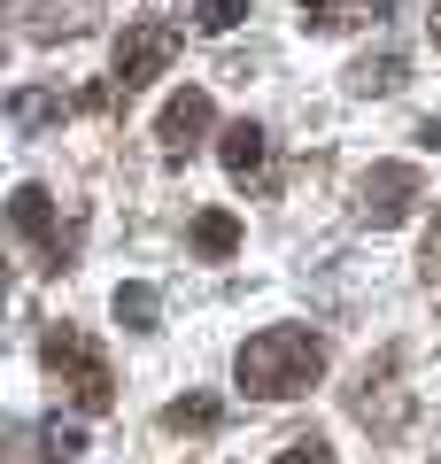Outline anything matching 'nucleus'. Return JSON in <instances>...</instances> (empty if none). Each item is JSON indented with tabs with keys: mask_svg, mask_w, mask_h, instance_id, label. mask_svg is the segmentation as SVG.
I'll use <instances>...</instances> for the list:
<instances>
[{
	"mask_svg": "<svg viewBox=\"0 0 441 464\" xmlns=\"http://www.w3.org/2000/svg\"><path fill=\"white\" fill-rule=\"evenodd\" d=\"M240 387L248 395H263V402H287V395H302V387L326 372V333H310V325H271V333H256V341L240 348Z\"/></svg>",
	"mask_w": 441,
	"mask_h": 464,
	"instance_id": "nucleus-1",
	"label": "nucleus"
},
{
	"mask_svg": "<svg viewBox=\"0 0 441 464\" xmlns=\"http://www.w3.org/2000/svg\"><path fill=\"white\" fill-rule=\"evenodd\" d=\"M39 356H47V372L70 387V402H78L85 418H101V411H116V372H109V356H101L93 341H85L78 325H47V341H39Z\"/></svg>",
	"mask_w": 441,
	"mask_h": 464,
	"instance_id": "nucleus-2",
	"label": "nucleus"
},
{
	"mask_svg": "<svg viewBox=\"0 0 441 464\" xmlns=\"http://www.w3.org/2000/svg\"><path fill=\"white\" fill-rule=\"evenodd\" d=\"M171 63H179V32L171 24H124V39H116V93L155 85Z\"/></svg>",
	"mask_w": 441,
	"mask_h": 464,
	"instance_id": "nucleus-3",
	"label": "nucleus"
},
{
	"mask_svg": "<svg viewBox=\"0 0 441 464\" xmlns=\"http://www.w3.org/2000/svg\"><path fill=\"white\" fill-rule=\"evenodd\" d=\"M410 201H418V170H410V163H379L372 179H364L357 217L372 232H387V225H403V217H410Z\"/></svg>",
	"mask_w": 441,
	"mask_h": 464,
	"instance_id": "nucleus-4",
	"label": "nucleus"
},
{
	"mask_svg": "<svg viewBox=\"0 0 441 464\" xmlns=\"http://www.w3.org/2000/svg\"><path fill=\"white\" fill-rule=\"evenodd\" d=\"M210 93L201 85H186V93H171L163 101V116H155V140H163V155H194L201 148V132H210Z\"/></svg>",
	"mask_w": 441,
	"mask_h": 464,
	"instance_id": "nucleus-5",
	"label": "nucleus"
},
{
	"mask_svg": "<svg viewBox=\"0 0 441 464\" xmlns=\"http://www.w3.org/2000/svg\"><path fill=\"white\" fill-rule=\"evenodd\" d=\"M8 217H16V232L39 248V264H47V271H63V232H54V194H47V186H16Z\"/></svg>",
	"mask_w": 441,
	"mask_h": 464,
	"instance_id": "nucleus-6",
	"label": "nucleus"
},
{
	"mask_svg": "<svg viewBox=\"0 0 441 464\" xmlns=\"http://www.w3.org/2000/svg\"><path fill=\"white\" fill-rule=\"evenodd\" d=\"M395 0H302V32H348V24L387 16Z\"/></svg>",
	"mask_w": 441,
	"mask_h": 464,
	"instance_id": "nucleus-7",
	"label": "nucleus"
},
{
	"mask_svg": "<svg viewBox=\"0 0 441 464\" xmlns=\"http://www.w3.org/2000/svg\"><path fill=\"white\" fill-rule=\"evenodd\" d=\"M217 163H225L232 170V179H256V170H263V124H256V116H240V124H225V140H217Z\"/></svg>",
	"mask_w": 441,
	"mask_h": 464,
	"instance_id": "nucleus-8",
	"label": "nucleus"
},
{
	"mask_svg": "<svg viewBox=\"0 0 441 464\" xmlns=\"http://www.w3.org/2000/svg\"><path fill=\"white\" fill-rule=\"evenodd\" d=\"M63 116H70V101H63V93H39V85L8 93V124H16L24 140H32V132H47V124H63Z\"/></svg>",
	"mask_w": 441,
	"mask_h": 464,
	"instance_id": "nucleus-9",
	"label": "nucleus"
},
{
	"mask_svg": "<svg viewBox=\"0 0 441 464\" xmlns=\"http://www.w3.org/2000/svg\"><path fill=\"white\" fill-rule=\"evenodd\" d=\"M163 426L171 433H217V426H225V402H217V395H179L163 411Z\"/></svg>",
	"mask_w": 441,
	"mask_h": 464,
	"instance_id": "nucleus-10",
	"label": "nucleus"
},
{
	"mask_svg": "<svg viewBox=\"0 0 441 464\" xmlns=\"http://www.w3.org/2000/svg\"><path fill=\"white\" fill-rule=\"evenodd\" d=\"M155 317H163V295H155V286H116V325L124 333H155Z\"/></svg>",
	"mask_w": 441,
	"mask_h": 464,
	"instance_id": "nucleus-11",
	"label": "nucleus"
},
{
	"mask_svg": "<svg viewBox=\"0 0 441 464\" xmlns=\"http://www.w3.org/2000/svg\"><path fill=\"white\" fill-rule=\"evenodd\" d=\"M403 78H410V63H403V54H364V63L348 70V85H357V93H395Z\"/></svg>",
	"mask_w": 441,
	"mask_h": 464,
	"instance_id": "nucleus-12",
	"label": "nucleus"
},
{
	"mask_svg": "<svg viewBox=\"0 0 441 464\" xmlns=\"http://www.w3.org/2000/svg\"><path fill=\"white\" fill-rule=\"evenodd\" d=\"M232 248H240V217L201 209V217H194V256H232Z\"/></svg>",
	"mask_w": 441,
	"mask_h": 464,
	"instance_id": "nucleus-13",
	"label": "nucleus"
},
{
	"mask_svg": "<svg viewBox=\"0 0 441 464\" xmlns=\"http://www.w3.org/2000/svg\"><path fill=\"white\" fill-rule=\"evenodd\" d=\"M179 8L194 16V32H232L248 16V0H179Z\"/></svg>",
	"mask_w": 441,
	"mask_h": 464,
	"instance_id": "nucleus-14",
	"label": "nucleus"
},
{
	"mask_svg": "<svg viewBox=\"0 0 441 464\" xmlns=\"http://www.w3.org/2000/svg\"><path fill=\"white\" fill-rule=\"evenodd\" d=\"M39 441H47V457H54V464H78V457H85V433H78V426H63V418H47V426H39Z\"/></svg>",
	"mask_w": 441,
	"mask_h": 464,
	"instance_id": "nucleus-15",
	"label": "nucleus"
},
{
	"mask_svg": "<svg viewBox=\"0 0 441 464\" xmlns=\"http://www.w3.org/2000/svg\"><path fill=\"white\" fill-rule=\"evenodd\" d=\"M279 464H333V449L310 433V441H287V457H279Z\"/></svg>",
	"mask_w": 441,
	"mask_h": 464,
	"instance_id": "nucleus-16",
	"label": "nucleus"
},
{
	"mask_svg": "<svg viewBox=\"0 0 441 464\" xmlns=\"http://www.w3.org/2000/svg\"><path fill=\"white\" fill-rule=\"evenodd\" d=\"M426 264H441V209H434V225H426Z\"/></svg>",
	"mask_w": 441,
	"mask_h": 464,
	"instance_id": "nucleus-17",
	"label": "nucleus"
},
{
	"mask_svg": "<svg viewBox=\"0 0 441 464\" xmlns=\"http://www.w3.org/2000/svg\"><path fill=\"white\" fill-rule=\"evenodd\" d=\"M418 140H426V148H441V124H418Z\"/></svg>",
	"mask_w": 441,
	"mask_h": 464,
	"instance_id": "nucleus-18",
	"label": "nucleus"
},
{
	"mask_svg": "<svg viewBox=\"0 0 441 464\" xmlns=\"http://www.w3.org/2000/svg\"><path fill=\"white\" fill-rule=\"evenodd\" d=\"M426 24H434V39H441V0H434V16H426Z\"/></svg>",
	"mask_w": 441,
	"mask_h": 464,
	"instance_id": "nucleus-19",
	"label": "nucleus"
}]
</instances>
